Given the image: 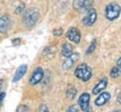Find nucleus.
<instances>
[{"mask_svg":"<svg viewBox=\"0 0 121 112\" xmlns=\"http://www.w3.org/2000/svg\"><path fill=\"white\" fill-rule=\"evenodd\" d=\"M74 75L79 79L82 82H87L89 81L92 76H93V71L90 66H88L86 63H81L77 66Z\"/></svg>","mask_w":121,"mask_h":112,"instance_id":"1","label":"nucleus"},{"mask_svg":"<svg viewBox=\"0 0 121 112\" xmlns=\"http://www.w3.org/2000/svg\"><path fill=\"white\" fill-rule=\"evenodd\" d=\"M40 14H39V10L36 8H31L25 11L24 14V24L27 28H31L33 27L38 20H39Z\"/></svg>","mask_w":121,"mask_h":112,"instance_id":"2","label":"nucleus"},{"mask_svg":"<svg viewBox=\"0 0 121 112\" xmlns=\"http://www.w3.org/2000/svg\"><path fill=\"white\" fill-rule=\"evenodd\" d=\"M120 12H121V7L116 4V3H110L106 6V8H105V17L107 20L112 22L114 20H116L119 15H120Z\"/></svg>","mask_w":121,"mask_h":112,"instance_id":"3","label":"nucleus"},{"mask_svg":"<svg viewBox=\"0 0 121 112\" xmlns=\"http://www.w3.org/2000/svg\"><path fill=\"white\" fill-rule=\"evenodd\" d=\"M94 0H73V8L78 12H85L92 8Z\"/></svg>","mask_w":121,"mask_h":112,"instance_id":"4","label":"nucleus"},{"mask_svg":"<svg viewBox=\"0 0 121 112\" xmlns=\"http://www.w3.org/2000/svg\"><path fill=\"white\" fill-rule=\"evenodd\" d=\"M86 12V14H85V16L83 17V19H82V24L85 25V26H92L95 23V21H96V19H97V13H96V10L95 9V8H89L87 11H85Z\"/></svg>","mask_w":121,"mask_h":112,"instance_id":"5","label":"nucleus"},{"mask_svg":"<svg viewBox=\"0 0 121 112\" xmlns=\"http://www.w3.org/2000/svg\"><path fill=\"white\" fill-rule=\"evenodd\" d=\"M43 75H44V72L41 67L35 68L34 71L32 72V74L29 78V80H28V84L31 86H35V85L39 84L43 80Z\"/></svg>","mask_w":121,"mask_h":112,"instance_id":"6","label":"nucleus"},{"mask_svg":"<svg viewBox=\"0 0 121 112\" xmlns=\"http://www.w3.org/2000/svg\"><path fill=\"white\" fill-rule=\"evenodd\" d=\"M78 58H79V55H78V53H72L69 56L65 57L64 61L62 62V65H61L62 69H63L64 71L70 70V69L74 66V64L77 62V60H78Z\"/></svg>","mask_w":121,"mask_h":112,"instance_id":"7","label":"nucleus"},{"mask_svg":"<svg viewBox=\"0 0 121 112\" xmlns=\"http://www.w3.org/2000/svg\"><path fill=\"white\" fill-rule=\"evenodd\" d=\"M66 37L67 39L72 41V42H75L76 44H78L80 42V39H81V35H80V32L78 28L76 27H70L68 30H67V33H66Z\"/></svg>","mask_w":121,"mask_h":112,"instance_id":"8","label":"nucleus"},{"mask_svg":"<svg viewBox=\"0 0 121 112\" xmlns=\"http://www.w3.org/2000/svg\"><path fill=\"white\" fill-rule=\"evenodd\" d=\"M90 100H91V95H90L88 92H84V93H82V94L78 97V104L79 108H80L83 112H85V111L90 107Z\"/></svg>","mask_w":121,"mask_h":112,"instance_id":"9","label":"nucleus"},{"mask_svg":"<svg viewBox=\"0 0 121 112\" xmlns=\"http://www.w3.org/2000/svg\"><path fill=\"white\" fill-rule=\"evenodd\" d=\"M111 99V94L108 91H102L98 94V96L95 98V104L96 106H102L104 104H106L109 100Z\"/></svg>","mask_w":121,"mask_h":112,"instance_id":"10","label":"nucleus"},{"mask_svg":"<svg viewBox=\"0 0 121 112\" xmlns=\"http://www.w3.org/2000/svg\"><path fill=\"white\" fill-rule=\"evenodd\" d=\"M107 85H108V78L107 77H103L101 78L96 84L95 86L93 88V94L94 95H98L100 92H102L106 88H107Z\"/></svg>","mask_w":121,"mask_h":112,"instance_id":"11","label":"nucleus"},{"mask_svg":"<svg viewBox=\"0 0 121 112\" xmlns=\"http://www.w3.org/2000/svg\"><path fill=\"white\" fill-rule=\"evenodd\" d=\"M26 72H27V65H26V64L20 65V66L17 68V70H16V72H15V73H14V76H13V78H12V82H13V83H16V82L20 81V80L26 75Z\"/></svg>","mask_w":121,"mask_h":112,"instance_id":"12","label":"nucleus"},{"mask_svg":"<svg viewBox=\"0 0 121 112\" xmlns=\"http://www.w3.org/2000/svg\"><path fill=\"white\" fill-rule=\"evenodd\" d=\"M10 28V20L7 15H3L0 17V33L7 34Z\"/></svg>","mask_w":121,"mask_h":112,"instance_id":"13","label":"nucleus"},{"mask_svg":"<svg viewBox=\"0 0 121 112\" xmlns=\"http://www.w3.org/2000/svg\"><path fill=\"white\" fill-rule=\"evenodd\" d=\"M60 53L61 55L64 56V57H67L69 56L72 53H73V46L71 43L69 42H64L61 46V50H60Z\"/></svg>","mask_w":121,"mask_h":112,"instance_id":"14","label":"nucleus"},{"mask_svg":"<svg viewBox=\"0 0 121 112\" xmlns=\"http://www.w3.org/2000/svg\"><path fill=\"white\" fill-rule=\"evenodd\" d=\"M96 43H97L96 40H95V39H94V40L91 41V43H90V45L88 46V48H87L86 55H91V54L95 50V48H96Z\"/></svg>","mask_w":121,"mask_h":112,"instance_id":"15","label":"nucleus"},{"mask_svg":"<svg viewBox=\"0 0 121 112\" xmlns=\"http://www.w3.org/2000/svg\"><path fill=\"white\" fill-rule=\"evenodd\" d=\"M76 95H77V89H76V88L70 87V88H67V90H66V96H67L68 98L74 99V98L76 97Z\"/></svg>","mask_w":121,"mask_h":112,"instance_id":"16","label":"nucleus"},{"mask_svg":"<svg viewBox=\"0 0 121 112\" xmlns=\"http://www.w3.org/2000/svg\"><path fill=\"white\" fill-rule=\"evenodd\" d=\"M120 74H121V70H120L118 67H113V68L111 70L110 75H111L112 78H116V77L120 76Z\"/></svg>","mask_w":121,"mask_h":112,"instance_id":"17","label":"nucleus"},{"mask_svg":"<svg viewBox=\"0 0 121 112\" xmlns=\"http://www.w3.org/2000/svg\"><path fill=\"white\" fill-rule=\"evenodd\" d=\"M16 112H29V107L26 104H19L16 108Z\"/></svg>","mask_w":121,"mask_h":112,"instance_id":"18","label":"nucleus"},{"mask_svg":"<svg viewBox=\"0 0 121 112\" xmlns=\"http://www.w3.org/2000/svg\"><path fill=\"white\" fill-rule=\"evenodd\" d=\"M78 110L79 109L77 104H72L66 109V112H78Z\"/></svg>","mask_w":121,"mask_h":112,"instance_id":"19","label":"nucleus"},{"mask_svg":"<svg viewBox=\"0 0 121 112\" xmlns=\"http://www.w3.org/2000/svg\"><path fill=\"white\" fill-rule=\"evenodd\" d=\"M23 12H25V5H24V4H21V5H19V6L16 8L15 13H16V14H21V13H23Z\"/></svg>","mask_w":121,"mask_h":112,"instance_id":"20","label":"nucleus"},{"mask_svg":"<svg viewBox=\"0 0 121 112\" xmlns=\"http://www.w3.org/2000/svg\"><path fill=\"white\" fill-rule=\"evenodd\" d=\"M62 33H63V31H62L61 28H56V29L53 30V34L56 37H60L62 35Z\"/></svg>","mask_w":121,"mask_h":112,"instance_id":"21","label":"nucleus"},{"mask_svg":"<svg viewBox=\"0 0 121 112\" xmlns=\"http://www.w3.org/2000/svg\"><path fill=\"white\" fill-rule=\"evenodd\" d=\"M39 110H40L39 112H49V109H48L47 105H45V104H42V105L40 106Z\"/></svg>","mask_w":121,"mask_h":112,"instance_id":"22","label":"nucleus"},{"mask_svg":"<svg viewBox=\"0 0 121 112\" xmlns=\"http://www.w3.org/2000/svg\"><path fill=\"white\" fill-rule=\"evenodd\" d=\"M21 42H22V40H21L20 38H16V39H14V40H12V45H14V46L19 45Z\"/></svg>","mask_w":121,"mask_h":112,"instance_id":"23","label":"nucleus"},{"mask_svg":"<svg viewBox=\"0 0 121 112\" xmlns=\"http://www.w3.org/2000/svg\"><path fill=\"white\" fill-rule=\"evenodd\" d=\"M5 96H6V93H5V92H1V93H0V107L2 106L3 100L5 99Z\"/></svg>","mask_w":121,"mask_h":112,"instance_id":"24","label":"nucleus"},{"mask_svg":"<svg viewBox=\"0 0 121 112\" xmlns=\"http://www.w3.org/2000/svg\"><path fill=\"white\" fill-rule=\"evenodd\" d=\"M116 67H118L120 70H121V56L117 59V61H116Z\"/></svg>","mask_w":121,"mask_h":112,"instance_id":"25","label":"nucleus"},{"mask_svg":"<svg viewBox=\"0 0 121 112\" xmlns=\"http://www.w3.org/2000/svg\"><path fill=\"white\" fill-rule=\"evenodd\" d=\"M116 101H117V103H118V104H121V93L118 95V97H117Z\"/></svg>","mask_w":121,"mask_h":112,"instance_id":"26","label":"nucleus"},{"mask_svg":"<svg viewBox=\"0 0 121 112\" xmlns=\"http://www.w3.org/2000/svg\"><path fill=\"white\" fill-rule=\"evenodd\" d=\"M3 79H0V89H1V88H2V86H3Z\"/></svg>","mask_w":121,"mask_h":112,"instance_id":"27","label":"nucleus"},{"mask_svg":"<svg viewBox=\"0 0 121 112\" xmlns=\"http://www.w3.org/2000/svg\"><path fill=\"white\" fill-rule=\"evenodd\" d=\"M112 112H121V110H120V109H115V110H113Z\"/></svg>","mask_w":121,"mask_h":112,"instance_id":"28","label":"nucleus"}]
</instances>
